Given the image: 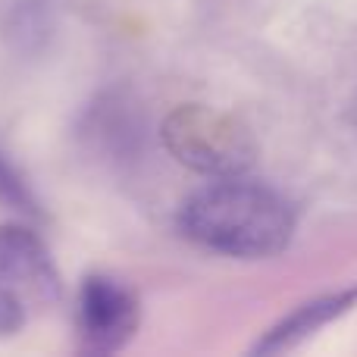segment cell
<instances>
[{
	"label": "cell",
	"mask_w": 357,
	"mask_h": 357,
	"mask_svg": "<svg viewBox=\"0 0 357 357\" xmlns=\"http://www.w3.org/2000/svg\"><path fill=\"white\" fill-rule=\"evenodd\" d=\"M25 326V304L6 289H0V339L16 335Z\"/></svg>",
	"instance_id": "9"
},
{
	"label": "cell",
	"mask_w": 357,
	"mask_h": 357,
	"mask_svg": "<svg viewBox=\"0 0 357 357\" xmlns=\"http://www.w3.org/2000/svg\"><path fill=\"white\" fill-rule=\"evenodd\" d=\"M0 289L19 301L54 304L63 295V279L41 235L29 226H0Z\"/></svg>",
	"instance_id": "4"
},
{
	"label": "cell",
	"mask_w": 357,
	"mask_h": 357,
	"mask_svg": "<svg viewBox=\"0 0 357 357\" xmlns=\"http://www.w3.org/2000/svg\"><path fill=\"white\" fill-rule=\"evenodd\" d=\"M178 229L207 251L260 260L285 251L295 232V210L279 191L229 176L197 188L182 204Z\"/></svg>",
	"instance_id": "1"
},
{
	"label": "cell",
	"mask_w": 357,
	"mask_h": 357,
	"mask_svg": "<svg viewBox=\"0 0 357 357\" xmlns=\"http://www.w3.org/2000/svg\"><path fill=\"white\" fill-rule=\"evenodd\" d=\"M142 323L138 298L123 279L113 276H88L79 289L75 304V326L82 345L91 354H113L132 342Z\"/></svg>",
	"instance_id": "3"
},
{
	"label": "cell",
	"mask_w": 357,
	"mask_h": 357,
	"mask_svg": "<svg viewBox=\"0 0 357 357\" xmlns=\"http://www.w3.org/2000/svg\"><path fill=\"white\" fill-rule=\"evenodd\" d=\"M163 148L191 173L210 178L245 176L257 157L254 135L241 119L207 104H182L160 126Z\"/></svg>",
	"instance_id": "2"
},
{
	"label": "cell",
	"mask_w": 357,
	"mask_h": 357,
	"mask_svg": "<svg viewBox=\"0 0 357 357\" xmlns=\"http://www.w3.org/2000/svg\"><path fill=\"white\" fill-rule=\"evenodd\" d=\"M357 304V289L333 291V295L314 298V301L301 304L295 314H289L285 320H279L264 339L254 345V354H282L291 351L295 345L307 342L310 335H317L323 326H329L333 320L345 317Z\"/></svg>",
	"instance_id": "6"
},
{
	"label": "cell",
	"mask_w": 357,
	"mask_h": 357,
	"mask_svg": "<svg viewBox=\"0 0 357 357\" xmlns=\"http://www.w3.org/2000/svg\"><path fill=\"white\" fill-rule=\"evenodd\" d=\"M56 31L50 0H0V41L19 56H35Z\"/></svg>",
	"instance_id": "7"
},
{
	"label": "cell",
	"mask_w": 357,
	"mask_h": 357,
	"mask_svg": "<svg viewBox=\"0 0 357 357\" xmlns=\"http://www.w3.org/2000/svg\"><path fill=\"white\" fill-rule=\"evenodd\" d=\"M142 129L144 126L135 104H129V98L123 94H104L82 116V138L110 160L135 157L142 144Z\"/></svg>",
	"instance_id": "5"
},
{
	"label": "cell",
	"mask_w": 357,
	"mask_h": 357,
	"mask_svg": "<svg viewBox=\"0 0 357 357\" xmlns=\"http://www.w3.org/2000/svg\"><path fill=\"white\" fill-rule=\"evenodd\" d=\"M0 201L10 210H16V213L31 216V220L41 216V204H38L29 178L19 173V167L10 160V154L3 148H0Z\"/></svg>",
	"instance_id": "8"
}]
</instances>
